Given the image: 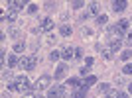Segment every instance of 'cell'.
I'll list each match as a JSON object with an SVG mask.
<instances>
[{"mask_svg": "<svg viewBox=\"0 0 132 98\" xmlns=\"http://www.w3.org/2000/svg\"><path fill=\"white\" fill-rule=\"evenodd\" d=\"M8 8H10V10H22V8H24V2H22V0H18V2H8Z\"/></svg>", "mask_w": 132, "mask_h": 98, "instance_id": "cell-13", "label": "cell"}, {"mask_svg": "<svg viewBox=\"0 0 132 98\" xmlns=\"http://www.w3.org/2000/svg\"><path fill=\"white\" fill-rule=\"evenodd\" d=\"M95 82H97V76H93V75H89L87 79H85V82H83V86H81V88H83V90H87L89 86H93Z\"/></svg>", "mask_w": 132, "mask_h": 98, "instance_id": "cell-10", "label": "cell"}, {"mask_svg": "<svg viewBox=\"0 0 132 98\" xmlns=\"http://www.w3.org/2000/svg\"><path fill=\"white\" fill-rule=\"evenodd\" d=\"M28 10H30V14H36V12H38V6H36V4H30V6H28Z\"/></svg>", "mask_w": 132, "mask_h": 98, "instance_id": "cell-28", "label": "cell"}, {"mask_svg": "<svg viewBox=\"0 0 132 98\" xmlns=\"http://www.w3.org/2000/svg\"><path fill=\"white\" fill-rule=\"evenodd\" d=\"M36 65H38V57L36 55H26V57L20 59V67H22L24 71H34Z\"/></svg>", "mask_w": 132, "mask_h": 98, "instance_id": "cell-1", "label": "cell"}, {"mask_svg": "<svg viewBox=\"0 0 132 98\" xmlns=\"http://www.w3.org/2000/svg\"><path fill=\"white\" fill-rule=\"evenodd\" d=\"M63 96H65V88L63 86H53L50 90V96L47 98H63Z\"/></svg>", "mask_w": 132, "mask_h": 98, "instance_id": "cell-5", "label": "cell"}, {"mask_svg": "<svg viewBox=\"0 0 132 98\" xmlns=\"http://www.w3.org/2000/svg\"><path fill=\"white\" fill-rule=\"evenodd\" d=\"M24 47H26V45H24V41H16V43H14V53H22Z\"/></svg>", "mask_w": 132, "mask_h": 98, "instance_id": "cell-17", "label": "cell"}, {"mask_svg": "<svg viewBox=\"0 0 132 98\" xmlns=\"http://www.w3.org/2000/svg\"><path fill=\"white\" fill-rule=\"evenodd\" d=\"M67 73V65H57V69H55V79H63Z\"/></svg>", "mask_w": 132, "mask_h": 98, "instance_id": "cell-11", "label": "cell"}, {"mask_svg": "<svg viewBox=\"0 0 132 98\" xmlns=\"http://www.w3.org/2000/svg\"><path fill=\"white\" fill-rule=\"evenodd\" d=\"M118 98H128V96H126V94H120V96H118Z\"/></svg>", "mask_w": 132, "mask_h": 98, "instance_id": "cell-34", "label": "cell"}, {"mask_svg": "<svg viewBox=\"0 0 132 98\" xmlns=\"http://www.w3.org/2000/svg\"><path fill=\"white\" fill-rule=\"evenodd\" d=\"M83 57V49H75V59H81Z\"/></svg>", "mask_w": 132, "mask_h": 98, "instance_id": "cell-30", "label": "cell"}, {"mask_svg": "<svg viewBox=\"0 0 132 98\" xmlns=\"http://www.w3.org/2000/svg\"><path fill=\"white\" fill-rule=\"evenodd\" d=\"M109 39L110 41H122V30L118 26H110L109 27Z\"/></svg>", "mask_w": 132, "mask_h": 98, "instance_id": "cell-2", "label": "cell"}, {"mask_svg": "<svg viewBox=\"0 0 132 98\" xmlns=\"http://www.w3.org/2000/svg\"><path fill=\"white\" fill-rule=\"evenodd\" d=\"M85 92H87V90H83V88H81V90H77V92L73 94V98H85Z\"/></svg>", "mask_w": 132, "mask_h": 98, "instance_id": "cell-27", "label": "cell"}, {"mask_svg": "<svg viewBox=\"0 0 132 98\" xmlns=\"http://www.w3.org/2000/svg\"><path fill=\"white\" fill-rule=\"evenodd\" d=\"M59 57H61V53H59V51H51V53H50V59H51V61H57Z\"/></svg>", "mask_w": 132, "mask_h": 98, "instance_id": "cell-25", "label": "cell"}, {"mask_svg": "<svg viewBox=\"0 0 132 98\" xmlns=\"http://www.w3.org/2000/svg\"><path fill=\"white\" fill-rule=\"evenodd\" d=\"M6 18H8V22H12V24H14V22L18 20V14H16V10H8V16H4V20H6Z\"/></svg>", "mask_w": 132, "mask_h": 98, "instance_id": "cell-15", "label": "cell"}, {"mask_svg": "<svg viewBox=\"0 0 132 98\" xmlns=\"http://www.w3.org/2000/svg\"><path fill=\"white\" fill-rule=\"evenodd\" d=\"M39 27H42V32H50L51 27H53V20H51V18H44Z\"/></svg>", "mask_w": 132, "mask_h": 98, "instance_id": "cell-7", "label": "cell"}, {"mask_svg": "<svg viewBox=\"0 0 132 98\" xmlns=\"http://www.w3.org/2000/svg\"><path fill=\"white\" fill-rule=\"evenodd\" d=\"M87 16H95V14H99V4L97 2H89L87 4Z\"/></svg>", "mask_w": 132, "mask_h": 98, "instance_id": "cell-8", "label": "cell"}, {"mask_svg": "<svg viewBox=\"0 0 132 98\" xmlns=\"http://www.w3.org/2000/svg\"><path fill=\"white\" fill-rule=\"evenodd\" d=\"M67 86L71 88L73 92H77V90H79V86H81V82H79V81H77V79H71V81L67 82Z\"/></svg>", "mask_w": 132, "mask_h": 98, "instance_id": "cell-14", "label": "cell"}, {"mask_svg": "<svg viewBox=\"0 0 132 98\" xmlns=\"http://www.w3.org/2000/svg\"><path fill=\"white\" fill-rule=\"evenodd\" d=\"M128 26H130V22H128V20H120V22H118V27H120L122 32H124V30H128Z\"/></svg>", "mask_w": 132, "mask_h": 98, "instance_id": "cell-23", "label": "cell"}, {"mask_svg": "<svg viewBox=\"0 0 132 98\" xmlns=\"http://www.w3.org/2000/svg\"><path fill=\"white\" fill-rule=\"evenodd\" d=\"M106 22H109V16H106V14H99V16H97V24H99V26H105Z\"/></svg>", "mask_w": 132, "mask_h": 98, "instance_id": "cell-16", "label": "cell"}, {"mask_svg": "<svg viewBox=\"0 0 132 98\" xmlns=\"http://www.w3.org/2000/svg\"><path fill=\"white\" fill-rule=\"evenodd\" d=\"M18 65V57L16 55H8V67H16Z\"/></svg>", "mask_w": 132, "mask_h": 98, "instance_id": "cell-18", "label": "cell"}, {"mask_svg": "<svg viewBox=\"0 0 132 98\" xmlns=\"http://www.w3.org/2000/svg\"><path fill=\"white\" fill-rule=\"evenodd\" d=\"M130 57H132V51H130V49H124V51L120 53V59L122 61H128Z\"/></svg>", "mask_w": 132, "mask_h": 98, "instance_id": "cell-19", "label": "cell"}, {"mask_svg": "<svg viewBox=\"0 0 132 98\" xmlns=\"http://www.w3.org/2000/svg\"><path fill=\"white\" fill-rule=\"evenodd\" d=\"M105 96H106V98H118V96H120V92H118V90H114V88H110Z\"/></svg>", "mask_w": 132, "mask_h": 98, "instance_id": "cell-20", "label": "cell"}, {"mask_svg": "<svg viewBox=\"0 0 132 98\" xmlns=\"http://www.w3.org/2000/svg\"><path fill=\"white\" fill-rule=\"evenodd\" d=\"M10 35H12V37H20V32H18V30H12Z\"/></svg>", "mask_w": 132, "mask_h": 98, "instance_id": "cell-31", "label": "cell"}, {"mask_svg": "<svg viewBox=\"0 0 132 98\" xmlns=\"http://www.w3.org/2000/svg\"><path fill=\"white\" fill-rule=\"evenodd\" d=\"M122 73H124V75H130V73H132V63H128V65H124V69H122Z\"/></svg>", "mask_w": 132, "mask_h": 98, "instance_id": "cell-26", "label": "cell"}, {"mask_svg": "<svg viewBox=\"0 0 132 98\" xmlns=\"http://www.w3.org/2000/svg\"><path fill=\"white\" fill-rule=\"evenodd\" d=\"M120 45H122V41H110L109 47L112 49V51H118V49H120Z\"/></svg>", "mask_w": 132, "mask_h": 98, "instance_id": "cell-21", "label": "cell"}, {"mask_svg": "<svg viewBox=\"0 0 132 98\" xmlns=\"http://www.w3.org/2000/svg\"><path fill=\"white\" fill-rule=\"evenodd\" d=\"M71 32H73L71 26H67V24H63V26L59 27V33L63 35V37H69V35H71Z\"/></svg>", "mask_w": 132, "mask_h": 98, "instance_id": "cell-12", "label": "cell"}, {"mask_svg": "<svg viewBox=\"0 0 132 98\" xmlns=\"http://www.w3.org/2000/svg\"><path fill=\"white\" fill-rule=\"evenodd\" d=\"M61 57H63L65 61H69L71 57L75 59V49H73V47H65L63 51H61Z\"/></svg>", "mask_w": 132, "mask_h": 98, "instance_id": "cell-6", "label": "cell"}, {"mask_svg": "<svg viewBox=\"0 0 132 98\" xmlns=\"http://www.w3.org/2000/svg\"><path fill=\"white\" fill-rule=\"evenodd\" d=\"M128 90H130V92H132V82H130V84H128Z\"/></svg>", "mask_w": 132, "mask_h": 98, "instance_id": "cell-33", "label": "cell"}, {"mask_svg": "<svg viewBox=\"0 0 132 98\" xmlns=\"http://www.w3.org/2000/svg\"><path fill=\"white\" fill-rule=\"evenodd\" d=\"M85 6V2H81V0H77V2H71V8H75V10H79V8H83Z\"/></svg>", "mask_w": 132, "mask_h": 98, "instance_id": "cell-24", "label": "cell"}, {"mask_svg": "<svg viewBox=\"0 0 132 98\" xmlns=\"http://www.w3.org/2000/svg\"><path fill=\"white\" fill-rule=\"evenodd\" d=\"M103 57H105V59H110V57H112V49L105 47V49H103Z\"/></svg>", "mask_w": 132, "mask_h": 98, "instance_id": "cell-22", "label": "cell"}, {"mask_svg": "<svg viewBox=\"0 0 132 98\" xmlns=\"http://www.w3.org/2000/svg\"><path fill=\"white\" fill-rule=\"evenodd\" d=\"M55 41H57L55 35H53V33H50V35H47V43H55Z\"/></svg>", "mask_w": 132, "mask_h": 98, "instance_id": "cell-29", "label": "cell"}, {"mask_svg": "<svg viewBox=\"0 0 132 98\" xmlns=\"http://www.w3.org/2000/svg\"><path fill=\"white\" fill-rule=\"evenodd\" d=\"M16 90H18V92H26V90H30V81H28L24 75L16 79Z\"/></svg>", "mask_w": 132, "mask_h": 98, "instance_id": "cell-3", "label": "cell"}, {"mask_svg": "<svg viewBox=\"0 0 132 98\" xmlns=\"http://www.w3.org/2000/svg\"><path fill=\"white\" fill-rule=\"evenodd\" d=\"M126 2H124V0H120V2H118V0H116V2H112V10L114 12H124L126 10Z\"/></svg>", "mask_w": 132, "mask_h": 98, "instance_id": "cell-9", "label": "cell"}, {"mask_svg": "<svg viewBox=\"0 0 132 98\" xmlns=\"http://www.w3.org/2000/svg\"><path fill=\"white\" fill-rule=\"evenodd\" d=\"M50 82H51V79L47 75H42L38 79V81H36V84H34V88H36V90H44V88H47L50 86Z\"/></svg>", "mask_w": 132, "mask_h": 98, "instance_id": "cell-4", "label": "cell"}, {"mask_svg": "<svg viewBox=\"0 0 132 98\" xmlns=\"http://www.w3.org/2000/svg\"><path fill=\"white\" fill-rule=\"evenodd\" d=\"M126 43H128V45H132V33H130V35H128V39H126Z\"/></svg>", "mask_w": 132, "mask_h": 98, "instance_id": "cell-32", "label": "cell"}]
</instances>
